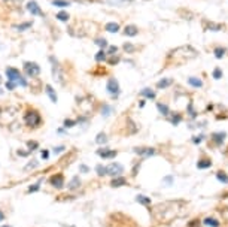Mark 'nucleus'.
<instances>
[{"label":"nucleus","instance_id":"1","mask_svg":"<svg viewBox=\"0 0 228 227\" xmlns=\"http://www.w3.org/2000/svg\"><path fill=\"white\" fill-rule=\"evenodd\" d=\"M42 123V118L36 111H30L26 114V124L30 127H38L39 124Z\"/></svg>","mask_w":228,"mask_h":227},{"label":"nucleus","instance_id":"2","mask_svg":"<svg viewBox=\"0 0 228 227\" xmlns=\"http://www.w3.org/2000/svg\"><path fill=\"white\" fill-rule=\"evenodd\" d=\"M24 70L29 76H38L40 73V67L38 66V63H30V61L24 63Z\"/></svg>","mask_w":228,"mask_h":227},{"label":"nucleus","instance_id":"3","mask_svg":"<svg viewBox=\"0 0 228 227\" xmlns=\"http://www.w3.org/2000/svg\"><path fill=\"white\" fill-rule=\"evenodd\" d=\"M122 172H124V167H122L119 163H111V164L108 166V175H112V176H119Z\"/></svg>","mask_w":228,"mask_h":227},{"label":"nucleus","instance_id":"4","mask_svg":"<svg viewBox=\"0 0 228 227\" xmlns=\"http://www.w3.org/2000/svg\"><path fill=\"white\" fill-rule=\"evenodd\" d=\"M203 29L204 30H212V32H221L224 29V24L213 23V21H203Z\"/></svg>","mask_w":228,"mask_h":227},{"label":"nucleus","instance_id":"5","mask_svg":"<svg viewBox=\"0 0 228 227\" xmlns=\"http://www.w3.org/2000/svg\"><path fill=\"white\" fill-rule=\"evenodd\" d=\"M106 88H108V91H109V93H111L114 97H116V96L119 94V84H118V81H116V79H114V78H111V79L108 81Z\"/></svg>","mask_w":228,"mask_h":227},{"label":"nucleus","instance_id":"6","mask_svg":"<svg viewBox=\"0 0 228 227\" xmlns=\"http://www.w3.org/2000/svg\"><path fill=\"white\" fill-rule=\"evenodd\" d=\"M6 76H8V79H9L11 82H15V81H20V79H21L20 72H18L17 69H14V67H8V69H6Z\"/></svg>","mask_w":228,"mask_h":227},{"label":"nucleus","instance_id":"7","mask_svg":"<svg viewBox=\"0 0 228 227\" xmlns=\"http://www.w3.org/2000/svg\"><path fill=\"white\" fill-rule=\"evenodd\" d=\"M51 185H54L55 188H63L64 187V176L61 173H57L54 176H51Z\"/></svg>","mask_w":228,"mask_h":227},{"label":"nucleus","instance_id":"8","mask_svg":"<svg viewBox=\"0 0 228 227\" xmlns=\"http://www.w3.org/2000/svg\"><path fill=\"white\" fill-rule=\"evenodd\" d=\"M97 154H99L100 157H103V158H115L118 152H116L115 149H108V148H102V149H99V151H97Z\"/></svg>","mask_w":228,"mask_h":227},{"label":"nucleus","instance_id":"9","mask_svg":"<svg viewBox=\"0 0 228 227\" xmlns=\"http://www.w3.org/2000/svg\"><path fill=\"white\" fill-rule=\"evenodd\" d=\"M27 9H29V12H32V15H43V12L40 11L39 5L36 2H33V0L27 3Z\"/></svg>","mask_w":228,"mask_h":227},{"label":"nucleus","instance_id":"10","mask_svg":"<svg viewBox=\"0 0 228 227\" xmlns=\"http://www.w3.org/2000/svg\"><path fill=\"white\" fill-rule=\"evenodd\" d=\"M134 152L139 154V155H143V157H149V155L155 154V149L154 148H136Z\"/></svg>","mask_w":228,"mask_h":227},{"label":"nucleus","instance_id":"11","mask_svg":"<svg viewBox=\"0 0 228 227\" xmlns=\"http://www.w3.org/2000/svg\"><path fill=\"white\" fill-rule=\"evenodd\" d=\"M225 136H227V135H225L224 132H218V133H213L210 139L215 142V145H218V146H219V145H222V142H224Z\"/></svg>","mask_w":228,"mask_h":227},{"label":"nucleus","instance_id":"12","mask_svg":"<svg viewBox=\"0 0 228 227\" xmlns=\"http://www.w3.org/2000/svg\"><path fill=\"white\" fill-rule=\"evenodd\" d=\"M124 35H125V36H137V35H139V29H137L136 26H133V24L125 26V29H124Z\"/></svg>","mask_w":228,"mask_h":227},{"label":"nucleus","instance_id":"13","mask_svg":"<svg viewBox=\"0 0 228 227\" xmlns=\"http://www.w3.org/2000/svg\"><path fill=\"white\" fill-rule=\"evenodd\" d=\"M125 184H127V179L124 176H115L114 179H112V182H111L112 187H122Z\"/></svg>","mask_w":228,"mask_h":227},{"label":"nucleus","instance_id":"14","mask_svg":"<svg viewBox=\"0 0 228 227\" xmlns=\"http://www.w3.org/2000/svg\"><path fill=\"white\" fill-rule=\"evenodd\" d=\"M210 166H212V160L210 158H203V160H198V163H197L198 169H207Z\"/></svg>","mask_w":228,"mask_h":227},{"label":"nucleus","instance_id":"15","mask_svg":"<svg viewBox=\"0 0 228 227\" xmlns=\"http://www.w3.org/2000/svg\"><path fill=\"white\" fill-rule=\"evenodd\" d=\"M105 30L109 32V33H116V32L119 30V24H118V23H108V24L105 26Z\"/></svg>","mask_w":228,"mask_h":227},{"label":"nucleus","instance_id":"16","mask_svg":"<svg viewBox=\"0 0 228 227\" xmlns=\"http://www.w3.org/2000/svg\"><path fill=\"white\" fill-rule=\"evenodd\" d=\"M188 84H190V85H192L194 88H200V87H203L201 79H198V78H195V76H191L190 79H188Z\"/></svg>","mask_w":228,"mask_h":227},{"label":"nucleus","instance_id":"17","mask_svg":"<svg viewBox=\"0 0 228 227\" xmlns=\"http://www.w3.org/2000/svg\"><path fill=\"white\" fill-rule=\"evenodd\" d=\"M203 224H206V226H210V227H219V226H221V223H219L216 218H210V217H207V218L203 221Z\"/></svg>","mask_w":228,"mask_h":227},{"label":"nucleus","instance_id":"18","mask_svg":"<svg viewBox=\"0 0 228 227\" xmlns=\"http://www.w3.org/2000/svg\"><path fill=\"white\" fill-rule=\"evenodd\" d=\"M172 84H173V79L169 78V79H161V81H158V82H157V87H158V88H167V87H170Z\"/></svg>","mask_w":228,"mask_h":227},{"label":"nucleus","instance_id":"19","mask_svg":"<svg viewBox=\"0 0 228 227\" xmlns=\"http://www.w3.org/2000/svg\"><path fill=\"white\" fill-rule=\"evenodd\" d=\"M225 52H227V49L222 48V46H216V48L213 49V54H215L216 58H222V57L225 55Z\"/></svg>","mask_w":228,"mask_h":227},{"label":"nucleus","instance_id":"20","mask_svg":"<svg viewBox=\"0 0 228 227\" xmlns=\"http://www.w3.org/2000/svg\"><path fill=\"white\" fill-rule=\"evenodd\" d=\"M157 108H158V111L163 114V115H169L170 114V109H169V106L167 105H164V103H157Z\"/></svg>","mask_w":228,"mask_h":227},{"label":"nucleus","instance_id":"21","mask_svg":"<svg viewBox=\"0 0 228 227\" xmlns=\"http://www.w3.org/2000/svg\"><path fill=\"white\" fill-rule=\"evenodd\" d=\"M136 202H139V203H142V205H151V199L146 197V196H143V194H139V196L136 197Z\"/></svg>","mask_w":228,"mask_h":227},{"label":"nucleus","instance_id":"22","mask_svg":"<svg viewBox=\"0 0 228 227\" xmlns=\"http://www.w3.org/2000/svg\"><path fill=\"white\" fill-rule=\"evenodd\" d=\"M79 185H81V179H79L78 176H73L72 181L69 182V188H70V190H76Z\"/></svg>","mask_w":228,"mask_h":227},{"label":"nucleus","instance_id":"23","mask_svg":"<svg viewBox=\"0 0 228 227\" xmlns=\"http://www.w3.org/2000/svg\"><path fill=\"white\" fill-rule=\"evenodd\" d=\"M46 94L51 97V100H52L54 103H57V94L54 93V90H52V87H51V85H46Z\"/></svg>","mask_w":228,"mask_h":227},{"label":"nucleus","instance_id":"24","mask_svg":"<svg viewBox=\"0 0 228 227\" xmlns=\"http://www.w3.org/2000/svg\"><path fill=\"white\" fill-rule=\"evenodd\" d=\"M169 120H170V123H172L173 126H178V124H179V123L182 121V115H181V114H176V115L170 117Z\"/></svg>","mask_w":228,"mask_h":227},{"label":"nucleus","instance_id":"25","mask_svg":"<svg viewBox=\"0 0 228 227\" xmlns=\"http://www.w3.org/2000/svg\"><path fill=\"white\" fill-rule=\"evenodd\" d=\"M96 170H97V175H99V176H105V175H108V167H106V166L99 164V166L96 167Z\"/></svg>","mask_w":228,"mask_h":227},{"label":"nucleus","instance_id":"26","mask_svg":"<svg viewBox=\"0 0 228 227\" xmlns=\"http://www.w3.org/2000/svg\"><path fill=\"white\" fill-rule=\"evenodd\" d=\"M106 55H108V52L106 51H99L97 54H96V61H105L106 60Z\"/></svg>","mask_w":228,"mask_h":227},{"label":"nucleus","instance_id":"27","mask_svg":"<svg viewBox=\"0 0 228 227\" xmlns=\"http://www.w3.org/2000/svg\"><path fill=\"white\" fill-rule=\"evenodd\" d=\"M216 178L224 184H228V175L225 172H216Z\"/></svg>","mask_w":228,"mask_h":227},{"label":"nucleus","instance_id":"28","mask_svg":"<svg viewBox=\"0 0 228 227\" xmlns=\"http://www.w3.org/2000/svg\"><path fill=\"white\" fill-rule=\"evenodd\" d=\"M140 94H142V96H146V97H149V99H155V93H154L151 88H143V90L140 91Z\"/></svg>","mask_w":228,"mask_h":227},{"label":"nucleus","instance_id":"29","mask_svg":"<svg viewBox=\"0 0 228 227\" xmlns=\"http://www.w3.org/2000/svg\"><path fill=\"white\" fill-rule=\"evenodd\" d=\"M52 5L58 6V8H66V6H69V2H66V0H52Z\"/></svg>","mask_w":228,"mask_h":227},{"label":"nucleus","instance_id":"30","mask_svg":"<svg viewBox=\"0 0 228 227\" xmlns=\"http://www.w3.org/2000/svg\"><path fill=\"white\" fill-rule=\"evenodd\" d=\"M57 18H58L60 21H67V20H69V14H67V12H58V14H57Z\"/></svg>","mask_w":228,"mask_h":227},{"label":"nucleus","instance_id":"31","mask_svg":"<svg viewBox=\"0 0 228 227\" xmlns=\"http://www.w3.org/2000/svg\"><path fill=\"white\" fill-rule=\"evenodd\" d=\"M106 140H108V139H106V135H105V133H99V135H97V139H96L97 143H105Z\"/></svg>","mask_w":228,"mask_h":227},{"label":"nucleus","instance_id":"32","mask_svg":"<svg viewBox=\"0 0 228 227\" xmlns=\"http://www.w3.org/2000/svg\"><path fill=\"white\" fill-rule=\"evenodd\" d=\"M213 78H215V79H221V78H222V70H221L219 67H216V69L213 70Z\"/></svg>","mask_w":228,"mask_h":227},{"label":"nucleus","instance_id":"33","mask_svg":"<svg viewBox=\"0 0 228 227\" xmlns=\"http://www.w3.org/2000/svg\"><path fill=\"white\" fill-rule=\"evenodd\" d=\"M124 49H125L128 54H131V52H134V51H136V46L131 45V44H125V45H124Z\"/></svg>","mask_w":228,"mask_h":227},{"label":"nucleus","instance_id":"34","mask_svg":"<svg viewBox=\"0 0 228 227\" xmlns=\"http://www.w3.org/2000/svg\"><path fill=\"white\" fill-rule=\"evenodd\" d=\"M73 126H76L75 120H64V127H66V129H70V127H73Z\"/></svg>","mask_w":228,"mask_h":227},{"label":"nucleus","instance_id":"35","mask_svg":"<svg viewBox=\"0 0 228 227\" xmlns=\"http://www.w3.org/2000/svg\"><path fill=\"white\" fill-rule=\"evenodd\" d=\"M96 44H97L99 46H102V48H106V46H108V41L100 38V39H97V41H96Z\"/></svg>","mask_w":228,"mask_h":227},{"label":"nucleus","instance_id":"36","mask_svg":"<svg viewBox=\"0 0 228 227\" xmlns=\"http://www.w3.org/2000/svg\"><path fill=\"white\" fill-rule=\"evenodd\" d=\"M118 61H119V55H112V57L109 58V61H108V63H109L111 66H114V64H116Z\"/></svg>","mask_w":228,"mask_h":227},{"label":"nucleus","instance_id":"37","mask_svg":"<svg viewBox=\"0 0 228 227\" xmlns=\"http://www.w3.org/2000/svg\"><path fill=\"white\" fill-rule=\"evenodd\" d=\"M188 112H190V117H191V118H195V117H197V112L194 111V108H192V103H190V105H188Z\"/></svg>","mask_w":228,"mask_h":227},{"label":"nucleus","instance_id":"38","mask_svg":"<svg viewBox=\"0 0 228 227\" xmlns=\"http://www.w3.org/2000/svg\"><path fill=\"white\" fill-rule=\"evenodd\" d=\"M111 111H112V108H111V106H108V105H105V106H103V109H102V112H103V115H105V117H108Z\"/></svg>","mask_w":228,"mask_h":227},{"label":"nucleus","instance_id":"39","mask_svg":"<svg viewBox=\"0 0 228 227\" xmlns=\"http://www.w3.org/2000/svg\"><path fill=\"white\" fill-rule=\"evenodd\" d=\"M29 27H32V23H24V24L18 26L17 29H18V30H26V29H29Z\"/></svg>","mask_w":228,"mask_h":227},{"label":"nucleus","instance_id":"40","mask_svg":"<svg viewBox=\"0 0 228 227\" xmlns=\"http://www.w3.org/2000/svg\"><path fill=\"white\" fill-rule=\"evenodd\" d=\"M39 188H40V181H39L38 184H35L33 187H30V188H29V193H33V191H38Z\"/></svg>","mask_w":228,"mask_h":227},{"label":"nucleus","instance_id":"41","mask_svg":"<svg viewBox=\"0 0 228 227\" xmlns=\"http://www.w3.org/2000/svg\"><path fill=\"white\" fill-rule=\"evenodd\" d=\"M188 227H200V220H192L188 223Z\"/></svg>","mask_w":228,"mask_h":227},{"label":"nucleus","instance_id":"42","mask_svg":"<svg viewBox=\"0 0 228 227\" xmlns=\"http://www.w3.org/2000/svg\"><path fill=\"white\" fill-rule=\"evenodd\" d=\"M116 51H118V48H116V46H109L108 54H109V55H115V54H116Z\"/></svg>","mask_w":228,"mask_h":227},{"label":"nucleus","instance_id":"43","mask_svg":"<svg viewBox=\"0 0 228 227\" xmlns=\"http://www.w3.org/2000/svg\"><path fill=\"white\" fill-rule=\"evenodd\" d=\"M203 135H200V136H194L192 137V142H194V143H200V142H201V140H203Z\"/></svg>","mask_w":228,"mask_h":227},{"label":"nucleus","instance_id":"44","mask_svg":"<svg viewBox=\"0 0 228 227\" xmlns=\"http://www.w3.org/2000/svg\"><path fill=\"white\" fill-rule=\"evenodd\" d=\"M27 145H29V148H30V151H33L35 148H38V142H29Z\"/></svg>","mask_w":228,"mask_h":227},{"label":"nucleus","instance_id":"45","mask_svg":"<svg viewBox=\"0 0 228 227\" xmlns=\"http://www.w3.org/2000/svg\"><path fill=\"white\" fill-rule=\"evenodd\" d=\"M64 151V146H57V148H54V152L55 154H60V152H63Z\"/></svg>","mask_w":228,"mask_h":227},{"label":"nucleus","instance_id":"46","mask_svg":"<svg viewBox=\"0 0 228 227\" xmlns=\"http://www.w3.org/2000/svg\"><path fill=\"white\" fill-rule=\"evenodd\" d=\"M79 169H81V172H84V173H87V172L90 170V169H88L85 164H81V166H79Z\"/></svg>","mask_w":228,"mask_h":227},{"label":"nucleus","instance_id":"47","mask_svg":"<svg viewBox=\"0 0 228 227\" xmlns=\"http://www.w3.org/2000/svg\"><path fill=\"white\" fill-rule=\"evenodd\" d=\"M6 87H8V90H12V88H14V87H15V84H14V82H11V81H9V82H8V84H6Z\"/></svg>","mask_w":228,"mask_h":227},{"label":"nucleus","instance_id":"48","mask_svg":"<svg viewBox=\"0 0 228 227\" xmlns=\"http://www.w3.org/2000/svg\"><path fill=\"white\" fill-rule=\"evenodd\" d=\"M48 155H49V152H48V151H42V158H45V160H46V158H48Z\"/></svg>","mask_w":228,"mask_h":227},{"label":"nucleus","instance_id":"49","mask_svg":"<svg viewBox=\"0 0 228 227\" xmlns=\"http://www.w3.org/2000/svg\"><path fill=\"white\" fill-rule=\"evenodd\" d=\"M36 166H38V163H30V164L26 166V169H32V167H36Z\"/></svg>","mask_w":228,"mask_h":227},{"label":"nucleus","instance_id":"50","mask_svg":"<svg viewBox=\"0 0 228 227\" xmlns=\"http://www.w3.org/2000/svg\"><path fill=\"white\" fill-rule=\"evenodd\" d=\"M164 181L167 182V184H172V181H173V178H172V176H166V178H164Z\"/></svg>","mask_w":228,"mask_h":227},{"label":"nucleus","instance_id":"51","mask_svg":"<svg viewBox=\"0 0 228 227\" xmlns=\"http://www.w3.org/2000/svg\"><path fill=\"white\" fill-rule=\"evenodd\" d=\"M3 218H5V215H3V212H2V211H0V221H2V220H3Z\"/></svg>","mask_w":228,"mask_h":227},{"label":"nucleus","instance_id":"52","mask_svg":"<svg viewBox=\"0 0 228 227\" xmlns=\"http://www.w3.org/2000/svg\"><path fill=\"white\" fill-rule=\"evenodd\" d=\"M2 227H11V226H2Z\"/></svg>","mask_w":228,"mask_h":227},{"label":"nucleus","instance_id":"53","mask_svg":"<svg viewBox=\"0 0 228 227\" xmlns=\"http://www.w3.org/2000/svg\"><path fill=\"white\" fill-rule=\"evenodd\" d=\"M127 2H131V0H127Z\"/></svg>","mask_w":228,"mask_h":227}]
</instances>
